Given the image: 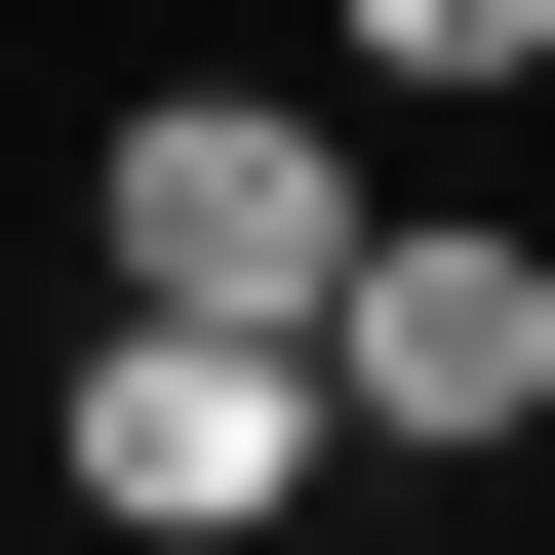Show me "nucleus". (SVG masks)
Segmentation results:
<instances>
[{
  "mask_svg": "<svg viewBox=\"0 0 555 555\" xmlns=\"http://www.w3.org/2000/svg\"><path fill=\"white\" fill-rule=\"evenodd\" d=\"M318 238H358V159L278 80H159L119 119V278H159V318H318Z\"/></svg>",
  "mask_w": 555,
  "mask_h": 555,
  "instance_id": "nucleus-3",
  "label": "nucleus"
},
{
  "mask_svg": "<svg viewBox=\"0 0 555 555\" xmlns=\"http://www.w3.org/2000/svg\"><path fill=\"white\" fill-rule=\"evenodd\" d=\"M318 397H358V437H516V397H555V238L358 198V238H318Z\"/></svg>",
  "mask_w": 555,
  "mask_h": 555,
  "instance_id": "nucleus-2",
  "label": "nucleus"
},
{
  "mask_svg": "<svg viewBox=\"0 0 555 555\" xmlns=\"http://www.w3.org/2000/svg\"><path fill=\"white\" fill-rule=\"evenodd\" d=\"M318 437H358V397H318V318H159V278H119V358H80V516L238 555V516H278Z\"/></svg>",
  "mask_w": 555,
  "mask_h": 555,
  "instance_id": "nucleus-1",
  "label": "nucleus"
},
{
  "mask_svg": "<svg viewBox=\"0 0 555 555\" xmlns=\"http://www.w3.org/2000/svg\"><path fill=\"white\" fill-rule=\"evenodd\" d=\"M318 40H397V80H555V0H318Z\"/></svg>",
  "mask_w": 555,
  "mask_h": 555,
  "instance_id": "nucleus-4",
  "label": "nucleus"
}]
</instances>
